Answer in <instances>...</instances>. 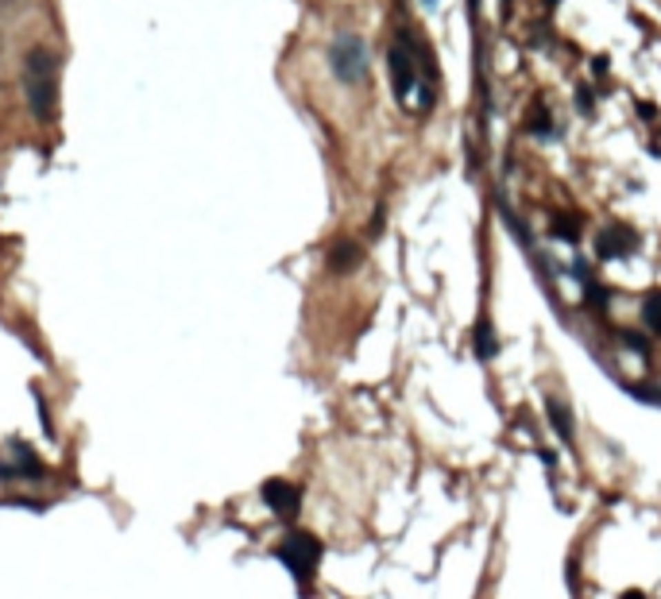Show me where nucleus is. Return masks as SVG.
I'll return each instance as SVG.
<instances>
[{"instance_id":"nucleus-1","label":"nucleus","mask_w":661,"mask_h":599,"mask_svg":"<svg viewBox=\"0 0 661 599\" xmlns=\"http://www.w3.org/2000/svg\"><path fill=\"white\" fill-rule=\"evenodd\" d=\"M23 97L39 124L59 116V62L47 47H35L23 62Z\"/></svg>"},{"instance_id":"nucleus-2","label":"nucleus","mask_w":661,"mask_h":599,"mask_svg":"<svg viewBox=\"0 0 661 599\" xmlns=\"http://www.w3.org/2000/svg\"><path fill=\"white\" fill-rule=\"evenodd\" d=\"M275 557L286 565V572H290L298 584H310L317 565H321V541L313 538V534H302V530L286 534V541L275 549Z\"/></svg>"},{"instance_id":"nucleus-3","label":"nucleus","mask_w":661,"mask_h":599,"mask_svg":"<svg viewBox=\"0 0 661 599\" xmlns=\"http://www.w3.org/2000/svg\"><path fill=\"white\" fill-rule=\"evenodd\" d=\"M329 62H333V74L352 85V81L364 78V70H368V59H364V47L360 39H352V35H341V39L329 47Z\"/></svg>"},{"instance_id":"nucleus-4","label":"nucleus","mask_w":661,"mask_h":599,"mask_svg":"<svg viewBox=\"0 0 661 599\" xmlns=\"http://www.w3.org/2000/svg\"><path fill=\"white\" fill-rule=\"evenodd\" d=\"M387 66H391V85H395V97L406 101L410 85L418 81V70H414V50H406V39H402L399 47H391Z\"/></svg>"},{"instance_id":"nucleus-5","label":"nucleus","mask_w":661,"mask_h":599,"mask_svg":"<svg viewBox=\"0 0 661 599\" xmlns=\"http://www.w3.org/2000/svg\"><path fill=\"white\" fill-rule=\"evenodd\" d=\"M263 502H267L279 518H294V514H298V502H302V491L290 480H267L263 483Z\"/></svg>"},{"instance_id":"nucleus-6","label":"nucleus","mask_w":661,"mask_h":599,"mask_svg":"<svg viewBox=\"0 0 661 599\" xmlns=\"http://www.w3.org/2000/svg\"><path fill=\"white\" fill-rule=\"evenodd\" d=\"M634 247V236L622 232V228H607V232H600V240H595V256L600 259H619V256H631Z\"/></svg>"},{"instance_id":"nucleus-7","label":"nucleus","mask_w":661,"mask_h":599,"mask_svg":"<svg viewBox=\"0 0 661 599\" xmlns=\"http://www.w3.org/2000/svg\"><path fill=\"white\" fill-rule=\"evenodd\" d=\"M356 263H360V247L352 244V240H337V244L329 247V271L344 275V271H352Z\"/></svg>"},{"instance_id":"nucleus-8","label":"nucleus","mask_w":661,"mask_h":599,"mask_svg":"<svg viewBox=\"0 0 661 599\" xmlns=\"http://www.w3.org/2000/svg\"><path fill=\"white\" fill-rule=\"evenodd\" d=\"M545 410H549V422H553L557 437H561V441H573V414L564 410L557 398H549V403H545Z\"/></svg>"},{"instance_id":"nucleus-9","label":"nucleus","mask_w":661,"mask_h":599,"mask_svg":"<svg viewBox=\"0 0 661 599\" xmlns=\"http://www.w3.org/2000/svg\"><path fill=\"white\" fill-rule=\"evenodd\" d=\"M495 352H499V344H495V333H491V325L480 321V325H476V356H480V360H491Z\"/></svg>"},{"instance_id":"nucleus-10","label":"nucleus","mask_w":661,"mask_h":599,"mask_svg":"<svg viewBox=\"0 0 661 599\" xmlns=\"http://www.w3.org/2000/svg\"><path fill=\"white\" fill-rule=\"evenodd\" d=\"M642 321L650 333H661V290H653L646 302H642Z\"/></svg>"},{"instance_id":"nucleus-11","label":"nucleus","mask_w":661,"mask_h":599,"mask_svg":"<svg viewBox=\"0 0 661 599\" xmlns=\"http://www.w3.org/2000/svg\"><path fill=\"white\" fill-rule=\"evenodd\" d=\"M553 236H561V240H576V221H569V216H557L553 221Z\"/></svg>"},{"instance_id":"nucleus-12","label":"nucleus","mask_w":661,"mask_h":599,"mask_svg":"<svg viewBox=\"0 0 661 599\" xmlns=\"http://www.w3.org/2000/svg\"><path fill=\"white\" fill-rule=\"evenodd\" d=\"M530 132H549V112L542 105H534V112H530Z\"/></svg>"},{"instance_id":"nucleus-13","label":"nucleus","mask_w":661,"mask_h":599,"mask_svg":"<svg viewBox=\"0 0 661 599\" xmlns=\"http://www.w3.org/2000/svg\"><path fill=\"white\" fill-rule=\"evenodd\" d=\"M627 344H631L634 352H642V356H646V341H642L638 333H627Z\"/></svg>"},{"instance_id":"nucleus-14","label":"nucleus","mask_w":661,"mask_h":599,"mask_svg":"<svg viewBox=\"0 0 661 599\" xmlns=\"http://www.w3.org/2000/svg\"><path fill=\"white\" fill-rule=\"evenodd\" d=\"M622 599H646V596H642V591H627Z\"/></svg>"},{"instance_id":"nucleus-15","label":"nucleus","mask_w":661,"mask_h":599,"mask_svg":"<svg viewBox=\"0 0 661 599\" xmlns=\"http://www.w3.org/2000/svg\"><path fill=\"white\" fill-rule=\"evenodd\" d=\"M545 4H557V0H545Z\"/></svg>"},{"instance_id":"nucleus-16","label":"nucleus","mask_w":661,"mask_h":599,"mask_svg":"<svg viewBox=\"0 0 661 599\" xmlns=\"http://www.w3.org/2000/svg\"><path fill=\"white\" fill-rule=\"evenodd\" d=\"M429 4H433V0H429Z\"/></svg>"}]
</instances>
